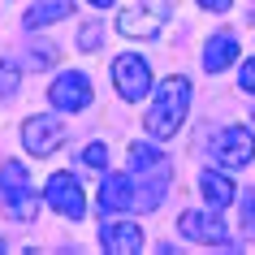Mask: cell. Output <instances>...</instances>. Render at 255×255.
<instances>
[{"mask_svg":"<svg viewBox=\"0 0 255 255\" xmlns=\"http://www.w3.org/2000/svg\"><path fill=\"white\" fill-rule=\"evenodd\" d=\"M0 195H4V208H9V216H17V221H35V216H39L43 195L30 186L26 169H22L17 160H9L4 169H0Z\"/></svg>","mask_w":255,"mask_h":255,"instance_id":"obj_3","label":"cell"},{"mask_svg":"<svg viewBox=\"0 0 255 255\" xmlns=\"http://www.w3.org/2000/svg\"><path fill=\"white\" fill-rule=\"evenodd\" d=\"M251 121H255V108H251Z\"/></svg>","mask_w":255,"mask_h":255,"instance_id":"obj_23","label":"cell"},{"mask_svg":"<svg viewBox=\"0 0 255 255\" xmlns=\"http://www.w3.org/2000/svg\"><path fill=\"white\" fill-rule=\"evenodd\" d=\"M43 199H48L52 212L65 216V221H82V212H87V195H82L74 173H52L48 186H43Z\"/></svg>","mask_w":255,"mask_h":255,"instance_id":"obj_8","label":"cell"},{"mask_svg":"<svg viewBox=\"0 0 255 255\" xmlns=\"http://www.w3.org/2000/svg\"><path fill=\"white\" fill-rule=\"evenodd\" d=\"M199 190H203V199L212 203L216 212L234 203V182H229L225 173H216V169H203V173H199Z\"/></svg>","mask_w":255,"mask_h":255,"instance_id":"obj_14","label":"cell"},{"mask_svg":"<svg viewBox=\"0 0 255 255\" xmlns=\"http://www.w3.org/2000/svg\"><path fill=\"white\" fill-rule=\"evenodd\" d=\"M100 247L121 251V255H134V251H143V229H138L134 221H104V225H100Z\"/></svg>","mask_w":255,"mask_h":255,"instance_id":"obj_11","label":"cell"},{"mask_svg":"<svg viewBox=\"0 0 255 255\" xmlns=\"http://www.w3.org/2000/svg\"><path fill=\"white\" fill-rule=\"evenodd\" d=\"M130 173L138 177V208L151 212L160 208L164 190H169V177H173V164L160 147H147V143H134L130 147Z\"/></svg>","mask_w":255,"mask_h":255,"instance_id":"obj_1","label":"cell"},{"mask_svg":"<svg viewBox=\"0 0 255 255\" xmlns=\"http://www.w3.org/2000/svg\"><path fill=\"white\" fill-rule=\"evenodd\" d=\"M78 48H82V52H95V48H100V26H95V22L78 30Z\"/></svg>","mask_w":255,"mask_h":255,"instance_id":"obj_19","label":"cell"},{"mask_svg":"<svg viewBox=\"0 0 255 255\" xmlns=\"http://www.w3.org/2000/svg\"><path fill=\"white\" fill-rule=\"evenodd\" d=\"M199 9H208V13H225L229 0H199Z\"/></svg>","mask_w":255,"mask_h":255,"instance_id":"obj_21","label":"cell"},{"mask_svg":"<svg viewBox=\"0 0 255 255\" xmlns=\"http://www.w3.org/2000/svg\"><path fill=\"white\" fill-rule=\"evenodd\" d=\"M242 91H251V95H255V56L242 65Z\"/></svg>","mask_w":255,"mask_h":255,"instance_id":"obj_20","label":"cell"},{"mask_svg":"<svg viewBox=\"0 0 255 255\" xmlns=\"http://www.w3.org/2000/svg\"><path fill=\"white\" fill-rule=\"evenodd\" d=\"M91 4H95V9H108V4H113V0H91Z\"/></svg>","mask_w":255,"mask_h":255,"instance_id":"obj_22","label":"cell"},{"mask_svg":"<svg viewBox=\"0 0 255 255\" xmlns=\"http://www.w3.org/2000/svg\"><path fill=\"white\" fill-rule=\"evenodd\" d=\"M177 234L186 242H203V247L234 251V242H229V234H225V221L216 212H182L177 216Z\"/></svg>","mask_w":255,"mask_h":255,"instance_id":"obj_6","label":"cell"},{"mask_svg":"<svg viewBox=\"0 0 255 255\" xmlns=\"http://www.w3.org/2000/svg\"><path fill=\"white\" fill-rule=\"evenodd\" d=\"M186 108H190V82L186 78H164L151 95V108H147V134L151 138H173L186 121Z\"/></svg>","mask_w":255,"mask_h":255,"instance_id":"obj_2","label":"cell"},{"mask_svg":"<svg viewBox=\"0 0 255 255\" xmlns=\"http://www.w3.org/2000/svg\"><path fill=\"white\" fill-rule=\"evenodd\" d=\"M234 61H238V39H234L229 30L212 35L208 48H203V69H208V74H221V69H229Z\"/></svg>","mask_w":255,"mask_h":255,"instance_id":"obj_12","label":"cell"},{"mask_svg":"<svg viewBox=\"0 0 255 255\" xmlns=\"http://www.w3.org/2000/svg\"><path fill=\"white\" fill-rule=\"evenodd\" d=\"M61 138H65V126L56 117H30L26 126H22V147L30 151V156H52L56 147H61Z\"/></svg>","mask_w":255,"mask_h":255,"instance_id":"obj_9","label":"cell"},{"mask_svg":"<svg viewBox=\"0 0 255 255\" xmlns=\"http://www.w3.org/2000/svg\"><path fill=\"white\" fill-rule=\"evenodd\" d=\"M17 91V69L9 61H0V95H13Z\"/></svg>","mask_w":255,"mask_h":255,"instance_id":"obj_17","label":"cell"},{"mask_svg":"<svg viewBox=\"0 0 255 255\" xmlns=\"http://www.w3.org/2000/svg\"><path fill=\"white\" fill-rule=\"evenodd\" d=\"M113 87H117V95L126 100V104H138V100L147 95V87H151V65H147V56L121 52L117 61H113Z\"/></svg>","mask_w":255,"mask_h":255,"instance_id":"obj_4","label":"cell"},{"mask_svg":"<svg viewBox=\"0 0 255 255\" xmlns=\"http://www.w3.org/2000/svg\"><path fill=\"white\" fill-rule=\"evenodd\" d=\"M160 22H164V13H138V9H126V13L117 17V30L126 35V39H151L156 30H160Z\"/></svg>","mask_w":255,"mask_h":255,"instance_id":"obj_13","label":"cell"},{"mask_svg":"<svg viewBox=\"0 0 255 255\" xmlns=\"http://www.w3.org/2000/svg\"><path fill=\"white\" fill-rule=\"evenodd\" d=\"M61 17H69V0H39L35 9H26V26L39 30V26H52V22H61Z\"/></svg>","mask_w":255,"mask_h":255,"instance_id":"obj_15","label":"cell"},{"mask_svg":"<svg viewBox=\"0 0 255 255\" xmlns=\"http://www.w3.org/2000/svg\"><path fill=\"white\" fill-rule=\"evenodd\" d=\"M208 151H212L216 164H225V169H242V164H251V156H255L251 126H225V130L212 138V147H208Z\"/></svg>","mask_w":255,"mask_h":255,"instance_id":"obj_5","label":"cell"},{"mask_svg":"<svg viewBox=\"0 0 255 255\" xmlns=\"http://www.w3.org/2000/svg\"><path fill=\"white\" fill-rule=\"evenodd\" d=\"M82 160L91 164V169H104V164H108V147H104V143H91V147L82 151Z\"/></svg>","mask_w":255,"mask_h":255,"instance_id":"obj_18","label":"cell"},{"mask_svg":"<svg viewBox=\"0 0 255 255\" xmlns=\"http://www.w3.org/2000/svg\"><path fill=\"white\" fill-rule=\"evenodd\" d=\"M242 229L255 238V190H247V195H242Z\"/></svg>","mask_w":255,"mask_h":255,"instance_id":"obj_16","label":"cell"},{"mask_svg":"<svg viewBox=\"0 0 255 255\" xmlns=\"http://www.w3.org/2000/svg\"><path fill=\"white\" fill-rule=\"evenodd\" d=\"M0 251H4V242H0Z\"/></svg>","mask_w":255,"mask_h":255,"instance_id":"obj_24","label":"cell"},{"mask_svg":"<svg viewBox=\"0 0 255 255\" xmlns=\"http://www.w3.org/2000/svg\"><path fill=\"white\" fill-rule=\"evenodd\" d=\"M91 100H95L91 78L78 74V69H69V74H61V78H52V87H48V104L61 108V113H82V108H91Z\"/></svg>","mask_w":255,"mask_h":255,"instance_id":"obj_7","label":"cell"},{"mask_svg":"<svg viewBox=\"0 0 255 255\" xmlns=\"http://www.w3.org/2000/svg\"><path fill=\"white\" fill-rule=\"evenodd\" d=\"M138 208V190H134V177L126 173H108L100 182V212H130Z\"/></svg>","mask_w":255,"mask_h":255,"instance_id":"obj_10","label":"cell"}]
</instances>
